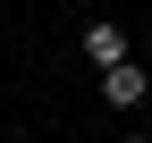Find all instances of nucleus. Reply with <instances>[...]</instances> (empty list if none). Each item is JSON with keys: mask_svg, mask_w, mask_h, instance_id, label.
Wrapping results in <instances>:
<instances>
[{"mask_svg": "<svg viewBox=\"0 0 152 143\" xmlns=\"http://www.w3.org/2000/svg\"><path fill=\"white\" fill-rule=\"evenodd\" d=\"M144 93H152V84H144V67H135V59L102 67V101H110V110H144Z\"/></svg>", "mask_w": 152, "mask_h": 143, "instance_id": "f257e3e1", "label": "nucleus"}, {"mask_svg": "<svg viewBox=\"0 0 152 143\" xmlns=\"http://www.w3.org/2000/svg\"><path fill=\"white\" fill-rule=\"evenodd\" d=\"M85 51H93L102 67H118V59H127V25H85Z\"/></svg>", "mask_w": 152, "mask_h": 143, "instance_id": "f03ea898", "label": "nucleus"}, {"mask_svg": "<svg viewBox=\"0 0 152 143\" xmlns=\"http://www.w3.org/2000/svg\"><path fill=\"white\" fill-rule=\"evenodd\" d=\"M127 143H152V135H127Z\"/></svg>", "mask_w": 152, "mask_h": 143, "instance_id": "7ed1b4c3", "label": "nucleus"}]
</instances>
